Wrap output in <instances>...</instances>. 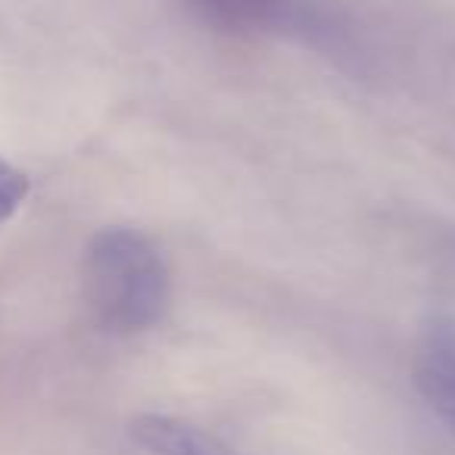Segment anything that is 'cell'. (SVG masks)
<instances>
[{"instance_id":"cell-3","label":"cell","mask_w":455,"mask_h":455,"mask_svg":"<svg viewBox=\"0 0 455 455\" xmlns=\"http://www.w3.org/2000/svg\"><path fill=\"white\" fill-rule=\"evenodd\" d=\"M206 22L225 28H293L309 22L306 0H184Z\"/></svg>"},{"instance_id":"cell-1","label":"cell","mask_w":455,"mask_h":455,"mask_svg":"<svg viewBox=\"0 0 455 455\" xmlns=\"http://www.w3.org/2000/svg\"><path fill=\"white\" fill-rule=\"evenodd\" d=\"M84 299L109 334H140L163 322L172 278L163 253L134 228H103L84 253Z\"/></svg>"},{"instance_id":"cell-2","label":"cell","mask_w":455,"mask_h":455,"mask_svg":"<svg viewBox=\"0 0 455 455\" xmlns=\"http://www.w3.org/2000/svg\"><path fill=\"white\" fill-rule=\"evenodd\" d=\"M415 387L455 434V322L434 318L415 355Z\"/></svg>"},{"instance_id":"cell-4","label":"cell","mask_w":455,"mask_h":455,"mask_svg":"<svg viewBox=\"0 0 455 455\" xmlns=\"http://www.w3.org/2000/svg\"><path fill=\"white\" fill-rule=\"evenodd\" d=\"M132 440L150 455H241L203 427L169 415H140L132 421Z\"/></svg>"},{"instance_id":"cell-5","label":"cell","mask_w":455,"mask_h":455,"mask_svg":"<svg viewBox=\"0 0 455 455\" xmlns=\"http://www.w3.org/2000/svg\"><path fill=\"white\" fill-rule=\"evenodd\" d=\"M28 190H32V181H28L26 172H20L16 165H10L7 159H0V225L10 221L20 206L26 203Z\"/></svg>"}]
</instances>
